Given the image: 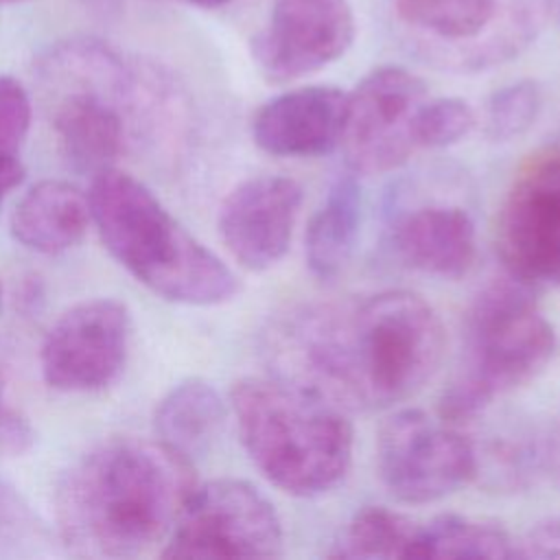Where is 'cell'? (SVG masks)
Segmentation results:
<instances>
[{
  "label": "cell",
  "instance_id": "6da1fadb",
  "mask_svg": "<svg viewBox=\"0 0 560 560\" xmlns=\"http://www.w3.org/2000/svg\"><path fill=\"white\" fill-rule=\"evenodd\" d=\"M444 326L418 293L387 289L298 306L265 332L271 374L346 411H381L416 396L444 357Z\"/></svg>",
  "mask_w": 560,
  "mask_h": 560
},
{
  "label": "cell",
  "instance_id": "7a4b0ae2",
  "mask_svg": "<svg viewBox=\"0 0 560 560\" xmlns=\"http://www.w3.org/2000/svg\"><path fill=\"white\" fill-rule=\"evenodd\" d=\"M195 488L190 457L160 440L112 438L57 481V529L79 556H144L166 542Z\"/></svg>",
  "mask_w": 560,
  "mask_h": 560
},
{
  "label": "cell",
  "instance_id": "3957f363",
  "mask_svg": "<svg viewBox=\"0 0 560 560\" xmlns=\"http://www.w3.org/2000/svg\"><path fill=\"white\" fill-rule=\"evenodd\" d=\"M230 411L256 470L291 497L337 488L352 464L348 411L278 374L245 376L230 389Z\"/></svg>",
  "mask_w": 560,
  "mask_h": 560
},
{
  "label": "cell",
  "instance_id": "277c9868",
  "mask_svg": "<svg viewBox=\"0 0 560 560\" xmlns=\"http://www.w3.org/2000/svg\"><path fill=\"white\" fill-rule=\"evenodd\" d=\"M88 199L105 249L155 295L217 306L241 291L236 273L133 175L114 166L96 173Z\"/></svg>",
  "mask_w": 560,
  "mask_h": 560
},
{
  "label": "cell",
  "instance_id": "5b68a950",
  "mask_svg": "<svg viewBox=\"0 0 560 560\" xmlns=\"http://www.w3.org/2000/svg\"><path fill=\"white\" fill-rule=\"evenodd\" d=\"M556 352V328L534 289L510 276L490 280L464 313L459 361L438 416L457 427L475 420L497 398L538 378Z\"/></svg>",
  "mask_w": 560,
  "mask_h": 560
},
{
  "label": "cell",
  "instance_id": "8992f818",
  "mask_svg": "<svg viewBox=\"0 0 560 560\" xmlns=\"http://www.w3.org/2000/svg\"><path fill=\"white\" fill-rule=\"evenodd\" d=\"M503 4L505 0H394L398 22L413 31L411 46L431 63L459 72L503 63L534 39L538 24Z\"/></svg>",
  "mask_w": 560,
  "mask_h": 560
},
{
  "label": "cell",
  "instance_id": "52a82bcc",
  "mask_svg": "<svg viewBox=\"0 0 560 560\" xmlns=\"http://www.w3.org/2000/svg\"><path fill=\"white\" fill-rule=\"evenodd\" d=\"M376 470L396 501L435 503L477 477V446L457 424L405 407L378 427Z\"/></svg>",
  "mask_w": 560,
  "mask_h": 560
},
{
  "label": "cell",
  "instance_id": "ba28073f",
  "mask_svg": "<svg viewBox=\"0 0 560 560\" xmlns=\"http://www.w3.org/2000/svg\"><path fill=\"white\" fill-rule=\"evenodd\" d=\"M497 256L529 289H560V142L516 168L497 212Z\"/></svg>",
  "mask_w": 560,
  "mask_h": 560
},
{
  "label": "cell",
  "instance_id": "9c48e42d",
  "mask_svg": "<svg viewBox=\"0 0 560 560\" xmlns=\"http://www.w3.org/2000/svg\"><path fill=\"white\" fill-rule=\"evenodd\" d=\"M284 529L273 503L249 481L212 479L186 501L162 558H278Z\"/></svg>",
  "mask_w": 560,
  "mask_h": 560
},
{
  "label": "cell",
  "instance_id": "30bf717a",
  "mask_svg": "<svg viewBox=\"0 0 560 560\" xmlns=\"http://www.w3.org/2000/svg\"><path fill=\"white\" fill-rule=\"evenodd\" d=\"M427 98L424 81L402 66H381L348 92L341 153L354 175L400 168L416 151L413 116Z\"/></svg>",
  "mask_w": 560,
  "mask_h": 560
},
{
  "label": "cell",
  "instance_id": "8fae6325",
  "mask_svg": "<svg viewBox=\"0 0 560 560\" xmlns=\"http://www.w3.org/2000/svg\"><path fill=\"white\" fill-rule=\"evenodd\" d=\"M131 341V313L114 298H90L66 308L48 328L39 368L48 387L90 394L122 372Z\"/></svg>",
  "mask_w": 560,
  "mask_h": 560
},
{
  "label": "cell",
  "instance_id": "7c38bea8",
  "mask_svg": "<svg viewBox=\"0 0 560 560\" xmlns=\"http://www.w3.org/2000/svg\"><path fill=\"white\" fill-rule=\"evenodd\" d=\"M352 42L354 15L348 0H273L249 48L267 81L287 83L337 61Z\"/></svg>",
  "mask_w": 560,
  "mask_h": 560
},
{
  "label": "cell",
  "instance_id": "4fadbf2b",
  "mask_svg": "<svg viewBox=\"0 0 560 560\" xmlns=\"http://www.w3.org/2000/svg\"><path fill=\"white\" fill-rule=\"evenodd\" d=\"M304 201L302 186L287 175H254L223 199L217 230L223 247L247 271H267L291 247Z\"/></svg>",
  "mask_w": 560,
  "mask_h": 560
},
{
  "label": "cell",
  "instance_id": "5bb4252c",
  "mask_svg": "<svg viewBox=\"0 0 560 560\" xmlns=\"http://www.w3.org/2000/svg\"><path fill=\"white\" fill-rule=\"evenodd\" d=\"M348 92L306 85L262 103L252 118L256 147L276 158H319L341 144Z\"/></svg>",
  "mask_w": 560,
  "mask_h": 560
},
{
  "label": "cell",
  "instance_id": "9a60e30c",
  "mask_svg": "<svg viewBox=\"0 0 560 560\" xmlns=\"http://www.w3.org/2000/svg\"><path fill=\"white\" fill-rule=\"evenodd\" d=\"M396 256L420 273L459 280L477 258V230L457 206H422L398 217L392 228Z\"/></svg>",
  "mask_w": 560,
  "mask_h": 560
},
{
  "label": "cell",
  "instance_id": "2e32d148",
  "mask_svg": "<svg viewBox=\"0 0 560 560\" xmlns=\"http://www.w3.org/2000/svg\"><path fill=\"white\" fill-rule=\"evenodd\" d=\"M90 223V199L77 186L61 179H42L20 197L9 225L22 247L55 256L74 247Z\"/></svg>",
  "mask_w": 560,
  "mask_h": 560
},
{
  "label": "cell",
  "instance_id": "e0dca14e",
  "mask_svg": "<svg viewBox=\"0 0 560 560\" xmlns=\"http://www.w3.org/2000/svg\"><path fill=\"white\" fill-rule=\"evenodd\" d=\"M225 416L228 405L212 383L186 378L162 396L153 427L160 442L192 459L210 451L223 431Z\"/></svg>",
  "mask_w": 560,
  "mask_h": 560
},
{
  "label": "cell",
  "instance_id": "ac0fdd59",
  "mask_svg": "<svg viewBox=\"0 0 560 560\" xmlns=\"http://www.w3.org/2000/svg\"><path fill=\"white\" fill-rule=\"evenodd\" d=\"M361 225V188L354 175L337 177L304 234V256L319 280L337 278L350 262Z\"/></svg>",
  "mask_w": 560,
  "mask_h": 560
},
{
  "label": "cell",
  "instance_id": "d6986e66",
  "mask_svg": "<svg viewBox=\"0 0 560 560\" xmlns=\"http://www.w3.org/2000/svg\"><path fill=\"white\" fill-rule=\"evenodd\" d=\"M413 558H521L518 538L494 521L440 514L420 523Z\"/></svg>",
  "mask_w": 560,
  "mask_h": 560
},
{
  "label": "cell",
  "instance_id": "ffe728a7",
  "mask_svg": "<svg viewBox=\"0 0 560 560\" xmlns=\"http://www.w3.org/2000/svg\"><path fill=\"white\" fill-rule=\"evenodd\" d=\"M420 523L402 512L368 505L352 514L328 551L330 558H413Z\"/></svg>",
  "mask_w": 560,
  "mask_h": 560
},
{
  "label": "cell",
  "instance_id": "44dd1931",
  "mask_svg": "<svg viewBox=\"0 0 560 560\" xmlns=\"http://www.w3.org/2000/svg\"><path fill=\"white\" fill-rule=\"evenodd\" d=\"M542 112V88L534 79L512 81L490 94L483 109V133L492 142H510L527 133Z\"/></svg>",
  "mask_w": 560,
  "mask_h": 560
},
{
  "label": "cell",
  "instance_id": "7402d4cb",
  "mask_svg": "<svg viewBox=\"0 0 560 560\" xmlns=\"http://www.w3.org/2000/svg\"><path fill=\"white\" fill-rule=\"evenodd\" d=\"M475 109L457 96L424 98L413 116L418 149H446L462 142L475 127Z\"/></svg>",
  "mask_w": 560,
  "mask_h": 560
},
{
  "label": "cell",
  "instance_id": "603a6c76",
  "mask_svg": "<svg viewBox=\"0 0 560 560\" xmlns=\"http://www.w3.org/2000/svg\"><path fill=\"white\" fill-rule=\"evenodd\" d=\"M31 96L26 88L9 77L0 74V151L18 153L28 127H31Z\"/></svg>",
  "mask_w": 560,
  "mask_h": 560
},
{
  "label": "cell",
  "instance_id": "cb8c5ba5",
  "mask_svg": "<svg viewBox=\"0 0 560 560\" xmlns=\"http://www.w3.org/2000/svg\"><path fill=\"white\" fill-rule=\"evenodd\" d=\"M521 558H560V516H549L534 523L518 538Z\"/></svg>",
  "mask_w": 560,
  "mask_h": 560
},
{
  "label": "cell",
  "instance_id": "d4e9b609",
  "mask_svg": "<svg viewBox=\"0 0 560 560\" xmlns=\"http://www.w3.org/2000/svg\"><path fill=\"white\" fill-rule=\"evenodd\" d=\"M24 179V166L18 160V153H2L0 151V208L7 195L20 186Z\"/></svg>",
  "mask_w": 560,
  "mask_h": 560
},
{
  "label": "cell",
  "instance_id": "484cf974",
  "mask_svg": "<svg viewBox=\"0 0 560 560\" xmlns=\"http://www.w3.org/2000/svg\"><path fill=\"white\" fill-rule=\"evenodd\" d=\"M545 459L549 462V466L553 468V472L560 479V411L551 420V427H549V433L545 440Z\"/></svg>",
  "mask_w": 560,
  "mask_h": 560
},
{
  "label": "cell",
  "instance_id": "4316f807",
  "mask_svg": "<svg viewBox=\"0 0 560 560\" xmlns=\"http://www.w3.org/2000/svg\"><path fill=\"white\" fill-rule=\"evenodd\" d=\"M184 2H190V4H197V7H203V9H214V7H221L230 0H184Z\"/></svg>",
  "mask_w": 560,
  "mask_h": 560
},
{
  "label": "cell",
  "instance_id": "83f0119b",
  "mask_svg": "<svg viewBox=\"0 0 560 560\" xmlns=\"http://www.w3.org/2000/svg\"><path fill=\"white\" fill-rule=\"evenodd\" d=\"M0 407H4V389H2V376H0Z\"/></svg>",
  "mask_w": 560,
  "mask_h": 560
},
{
  "label": "cell",
  "instance_id": "f1b7e54d",
  "mask_svg": "<svg viewBox=\"0 0 560 560\" xmlns=\"http://www.w3.org/2000/svg\"><path fill=\"white\" fill-rule=\"evenodd\" d=\"M0 308H2V282H0Z\"/></svg>",
  "mask_w": 560,
  "mask_h": 560
},
{
  "label": "cell",
  "instance_id": "f546056e",
  "mask_svg": "<svg viewBox=\"0 0 560 560\" xmlns=\"http://www.w3.org/2000/svg\"><path fill=\"white\" fill-rule=\"evenodd\" d=\"M0 2H20V0H0Z\"/></svg>",
  "mask_w": 560,
  "mask_h": 560
}]
</instances>
